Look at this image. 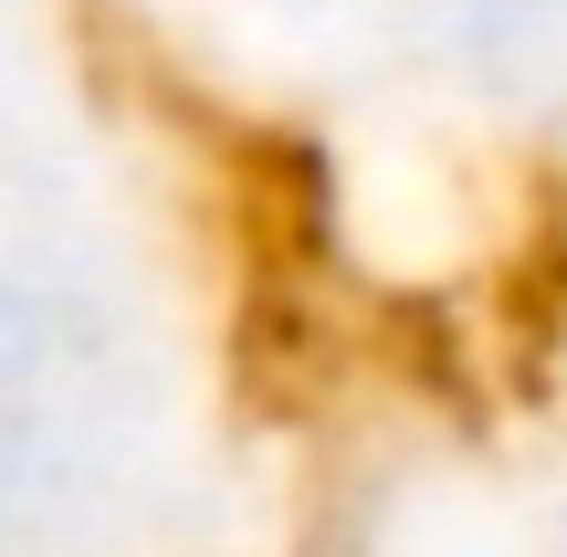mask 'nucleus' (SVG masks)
I'll return each instance as SVG.
<instances>
[]
</instances>
